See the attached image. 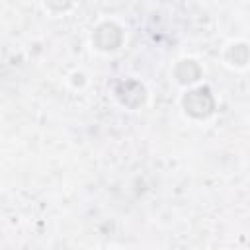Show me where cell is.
<instances>
[{
    "label": "cell",
    "instance_id": "1",
    "mask_svg": "<svg viewBox=\"0 0 250 250\" xmlns=\"http://www.w3.org/2000/svg\"><path fill=\"white\" fill-rule=\"evenodd\" d=\"M182 104H184L186 111L193 117H207L215 107V100L207 88H197V90L188 92L184 96Z\"/></svg>",
    "mask_w": 250,
    "mask_h": 250
},
{
    "label": "cell",
    "instance_id": "2",
    "mask_svg": "<svg viewBox=\"0 0 250 250\" xmlns=\"http://www.w3.org/2000/svg\"><path fill=\"white\" fill-rule=\"evenodd\" d=\"M94 43L104 51L117 49L121 43V29L115 23H102L94 31Z\"/></svg>",
    "mask_w": 250,
    "mask_h": 250
},
{
    "label": "cell",
    "instance_id": "3",
    "mask_svg": "<svg viewBox=\"0 0 250 250\" xmlns=\"http://www.w3.org/2000/svg\"><path fill=\"white\" fill-rule=\"evenodd\" d=\"M117 96H119V100H121L125 105H129V107H131V96H133V98H135V105H139V104L145 100V88H143L139 82L129 80V82H123V84L117 88Z\"/></svg>",
    "mask_w": 250,
    "mask_h": 250
},
{
    "label": "cell",
    "instance_id": "4",
    "mask_svg": "<svg viewBox=\"0 0 250 250\" xmlns=\"http://www.w3.org/2000/svg\"><path fill=\"white\" fill-rule=\"evenodd\" d=\"M176 76L182 84H189V82H195L201 76V68L193 61H182L176 66Z\"/></svg>",
    "mask_w": 250,
    "mask_h": 250
},
{
    "label": "cell",
    "instance_id": "5",
    "mask_svg": "<svg viewBox=\"0 0 250 250\" xmlns=\"http://www.w3.org/2000/svg\"><path fill=\"white\" fill-rule=\"evenodd\" d=\"M230 59L236 62V64H246V61H248V49H246V45L244 43H240V45H234L232 49H230Z\"/></svg>",
    "mask_w": 250,
    "mask_h": 250
}]
</instances>
